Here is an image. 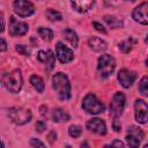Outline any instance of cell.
Instances as JSON below:
<instances>
[{"label":"cell","mask_w":148,"mask_h":148,"mask_svg":"<svg viewBox=\"0 0 148 148\" xmlns=\"http://www.w3.org/2000/svg\"><path fill=\"white\" fill-rule=\"evenodd\" d=\"M16 51L18 52V53H21L22 56H28L29 53H30V50L25 46V45H16Z\"/></svg>","instance_id":"28"},{"label":"cell","mask_w":148,"mask_h":148,"mask_svg":"<svg viewBox=\"0 0 148 148\" xmlns=\"http://www.w3.org/2000/svg\"><path fill=\"white\" fill-rule=\"evenodd\" d=\"M52 87L57 91L58 97L61 101H68L71 97V83L68 81V77L59 72L56 73L52 76Z\"/></svg>","instance_id":"1"},{"label":"cell","mask_w":148,"mask_h":148,"mask_svg":"<svg viewBox=\"0 0 148 148\" xmlns=\"http://www.w3.org/2000/svg\"><path fill=\"white\" fill-rule=\"evenodd\" d=\"M125 108V95L120 91H117L111 99V104H110V112L113 117L118 118L119 116L123 114Z\"/></svg>","instance_id":"6"},{"label":"cell","mask_w":148,"mask_h":148,"mask_svg":"<svg viewBox=\"0 0 148 148\" xmlns=\"http://www.w3.org/2000/svg\"><path fill=\"white\" fill-rule=\"evenodd\" d=\"M7 50V43L3 38H0V52H3Z\"/></svg>","instance_id":"34"},{"label":"cell","mask_w":148,"mask_h":148,"mask_svg":"<svg viewBox=\"0 0 148 148\" xmlns=\"http://www.w3.org/2000/svg\"><path fill=\"white\" fill-rule=\"evenodd\" d=\"M52 118L54 121L57 123H61V121H68L69 120V114L67 112H65L62 109H56L52 113Z\"/></svg>","instance_id":"20"},{"label":"cell","mask_w":148,"mask_h":148,"mask_svg":"<svg viewBox=\"0 0 148 148\" xmlns=\"http://www.w3.org/2000/svg\"><path fill=\"white\" fill-rule=\"evenodd\" d=\"M45 130H46V124H45L43 120H39V121L36 123V131H37V132L42 133V132H44Z\"/></svg>","instance_id":"29"},{"label":"cell","mask_w":148,"mask_h":148,"mask_svg":"<svg viewBox=\"0 0 148 148\" xmlns=\"http://www.w3.org/2000/svg\"><path fill=\"white\" fill-rule=\"evenodd\" d=\"M86 126L90 132L96 133L98 135H105L106 134V125L99 118H92V119L88 120Z\"/></svg>","instance_id":"11"},{"label":"cell","mask_w":148,"mask_h":148,"mask_svg":"<svg viewBox=\"0 0 148 148\" xmlns=\"http://www.w3.org/2000/svg\"><path fill=\"white\" fill-rule=\"evenodd\" d=\"M37 34L39 35V37H42L43 40H46V42H50L53 38V31L51 29H49V28L39 27L37 29Z\"/></svg>","instance_id":"22"},{"label":"cell","mask_w":148,"mask_h":148,"mask_svg":"<svg viewBox=\"0 0 148 148\" xmlns=\"http://www.w3.org/2000/svg\"><path fill=\"white\" fill-rule=\"evenodd\" d=\"M104 21L108 23L109 27H111L112 29H118L121 28L124 25V22L121 18H118L116 16H111V15H105L104 16Z\"/></svg>","instance_id":"18"},{"label":"cell","mask_w":148,"mask_h":148,"mask_svg":"<svg viewBox=\"0 0 148 148\" xmlns=\"http://www.w3.org/2000/svg\"><path fill=\"white\" fill-rule=\"evenodd\" d=\"M37 58L40 62H43L45 65V68L47 71H51L53 67H54V64H56V56L53 54V52L51 50H42L38 52L37 54Z\"/></svg>","instance_id":"13"},{"label":"cell","mask_w":148,"mask_h":148,"mask_svg":"<svg viewBox=\"0 0 148 148\" xmlns=\"http://www.w3.org/2000/svg\"><path fill=\"white\" fill-rule=\"evenodd\" d=\"M29 30V27L25 22H22V21H18L16 20L14 16H10L9 17V28H8V31H9V35L13 36V37H16V36H23L28 32Z\"/></svg>","instance_id":"8"},{"label":"cell","mask_w":148,"mask_h":148,"mask_svg":"<svg viewBox=\"0 0 148 148\" xmlns=\"http://www.w3.org/2000/svg\"><path fill=\"white\" fill-rule=\"evenodd\" d=\"M92 27L97 30V31H99V32H103V34H106V30H105V28L101 24V23H98V22H92Z\"/></svg>","instance_id":"30"},{"label":"cell","mask_w":148,"mask_h":148,"mask_svg":"<svg viewBox=\"0 0 148 148\" xmlns=\"http://www.w3.org/2000/svg\"><path fill=\"white\" fill-rule=\"evenodd\" d=\"M8 117L16 125H24L31 120L32 114H31V111L28 109L15 106L8 110Z\"/></svg>","instance_id":"3"},{"label":"cell","mask_w":148,"mask_h":148,"mask_svg":"<svg viewBox=\"0 0 148 148\" xmlns=\"http://www.w3.org/2000/svg\"><path fill=\"white\" fill-rule=\"evenodd\" d=\"M68 133L72 138H79L82 134V128L79 125H71L68 128Z\"/></svg>","instance_id":"26"},{"label":"cell","mask_w":148,"mask_h":148,"mask_svg":"<svg viewBox=\"0 0 148 148\" xmlns=\"http://www.w3.org/2000/svg\"><path fill=\"white\" fill-rule=\"evenodd\" d=\"M108 146H111V147H114V146H116V147H124L125 145H124L121 141H119V140H114V141H112L110 145H106L105 147H108Z\"/></svg>","instance_id":"33"},{"label":"cell","mask_w":148,"mask_h":148,"mask_svg":"<svg viewBox=\"0 0 148 148\" xmlns=\"http://www.w3.org/2000/svg\"><path fill=\"white\" fill-rule=\"evenodd\" d=\"M3 146H5V145H3V143L1 142V140H0V147H3Z\"/></svg>","instance_id":"37"},{"label":"cell","mask_w":148,"mask_h":148,"mask_svg":"<svg viewBox=\"0 0 148 148\" xmlns=\"http://www.w3.org/2000/svg\"><path fill=\"white\" fill-rule=\"evenodd\" d=\"M135 120L139 124H146L148 119V106L143 99H136L134 103Z\"/></svg>","instance_id":"9"},{"label":"cell","mask_w":148,"mask_h":148,"mask_svg":"<svg viewBox=\"0 0 148 148\" xmlns=\"http://www.w3.org/2000/svg\"><path fill=\"white\" fill-rule=\"evenodd\" d=\"M88 44L90 46V49H92L94 51L96 52H103L108 49V44L99 37H96V36H92L88 39Z\"/></svg>","instance_id":"16"},{"label":"cell","mask_w":148,"mask_h":148,"mask_svg":"<svg viewBox=\"0 0 148 148\" xmlns=\"http://www.w3.org/2000/svg\"><path fill=\"white\" fill-rule=\"evenodd\" d=\"M1 83L8 91H10L13 94L18 92L21 90L22 83H23L21 71L20 69H14L9 73L3 74V76L1 77Z\"/></svg>","instance_id":"2"},{"label":"cell","mask_w":148,"mask_h":148,"mask_svg":"<svg viewBox=\"0 0 148 148\" xmlns=\"http://www.w3.org/2000/svg\"><path fill=\"white\" fill-rule=\"evenodd\" d=\"M30 83H31V86L35 88V90L37 92H43L44 91L45 84H44V80L40 76H38V75H31Z\"/></svg>","instance_id":"17"},{"label":"cell","mask_w":148,"mask_h":148,"mask_svg":"<svg viewBox=\"0 0 148 148\" xmlns=\"http://www.w3.org/2000/svg\"><path fill=\"white\" fill-rule=\"evenodd\" d=\"M82 108L84 111L91 114H98L104 111V104L94 95V94H88L82 101Z\"/></svg>","instance_id":"5"},{"label":"cell","mask_w":148,"mask_h":148,"mask_svg":"<svg viewBox=\"0 0 148 148\" xmlns=\"http://www.w3.org/2000/svg\"><path fill=\"white\" fill-rule=\"evenodd\" d=\"M116 68V61L113 57L110 54H102L98 58V64H97V71L102 77H108L110 76Z\"/></svg>","instance_id":"4"},{"label":"cell","mask_w":148,"mask_h":148,"mask_svg":"<svg viewBox=\"0 0 148 148\" xmlns=\"http://www.w3.org/2000/svg\"><path fill=\"white\" fill-rule=\"evenodd\" d=\"M112 125H113V130L116 131V132H119L120 131V128H121V125H120V123L118 121V119L114 117V119H113V123H112Z\"/></svg>","instance_id":"32"},{"label":"cell","mask_w":148,"mask_h":148,"mask_svg":"<svg viewBox=\"0 0 148 148\" xmlns=\"http://www.w3.org/2000/svg\"><path fill=\"white\" fill-rule=\"evenodd\" d=\"M136 79V73L130 69H120L118 73V81L124 88H130Z\"/></svg>","instance_id":"12"},{"label":"cell","mask_w":148,"mask_h":148,"mask_svg":"<svg viewBox=\"0 0 148 148\" xmlns=\"http://www.w3.org/2000/svg\"><path fill=\"white\" fill-rule=\"evenodd\" d=\"M95 0H71L73 9H75L79 13H86L88 12L91 6L94 5Z\"/></svg>","instance_id":"15"},{"label":"cell","mask_w":148,"mask_h":148,"mask_svg":"<svg viewBox=\"0 0 148 148\" xmlns=\"http://www.w3.org/2000/svg\"><path fill=\"white\" fill-rule=\"evenodd\" d=\"M5 30V21H3V14L0 12V32Z\"/></svg>","instance_id":"35"},{"label":"cell","mask_w":148,"mask_h":148,"mask_svg":"<svg viewBox=\"0 0 148 148\" xmlns=\"http://www.w3.org/2000/svg\"><path fill=\"white\" fill-rule=\"evenodd\" d=\"M56 53H57V58L59 59V61L61 64H67V62H69V61H72L74 59V54H73L72 50L68 49L61 42L57 43V45H56Z\"/></svg>","instance_id":"10"},{"label":"cell","mask_w":148,"mask_h":148,"mask_svg":"<svg viewBox=\"0 0 148 148\" xmlns=\"http://www.w3.org/2000/svg\"><path fill=\"white\" fill-rule=\"evenodd\" d=\"M127 134H131L132 136L136 138V139L140 140V141L145 138V133H143V131H142L140 127H138V126H131V127L128 128Z\"/></svg>","instance_id":"23"},{"label":"cell","mask_w":148,"mask_h":148,"mask_svg":"<svg viewBox=\"0 0 148 148\" xmlns=\"http://www.w3.org/2000/svg\"><path fill=\"white\" fill-rule=\"evenodd\" d=\"M46 113H47V108L45 106V105H43V106H40V114L42 116H46Z\"/></svg>","instance_id":"36"},{"label":"cell","mask_w":148,"mask_h":148,"mask_svg":"<svg viewBox=\"0 0 148 148\" xmlns=\"http://www.w3.org/2000/svg\"><path fill=\"white\" fill-rule=\"evenodd\" d=\"M62 34H64L65 38L71 43V45H72V46L77 47L79 39H77V35L75 34V31H74V30H72V29H65V30L62 31Z\"/></svg>","instance_id":"19"},{"label":"cell","mask_w":148,"mask_h":148,"mask_svg":"<svg viewBox=\"0 0 148 148\" xmlns=\"http://www.w3.org/2000/svg\"><path fill=\"white\" fill-rule=\"evenodd\" d=\"M126 141H127V145L130 146V147H138L139 145H140V140H138L136 138H134V136H132L131 134H127L126 135Z\"/></svg>","instance_id":"27"},{"label":"cell","mask_w":148,"mask_h":148,"mask_svg":"<svg viewBox=\"0 0 148 148\" xmlns=\"http://www.w3.org/2000/svg\"><path fill=\"white\" fill-rule=\"evenodd\" d=\"M45 15H46V17H47L50 21H52V22H54V21H60V20L62 18V15H61L59 12H57V10H54V9H51V8L45 12Z\"/></svg>","instance_id":"24"},{"label":"cell","mask_w":148,"mask_h":148,"mask_svg":"<svg viewBox=\"0 0 148 148\" xmlns=\"http://www.w3.org/2000/svg\"><path fill=\"white\" fill-rule=\"evenodd\" d=\"M30 146H32V147H45V145L42 142V141H39V140H37V139H31L30 140Z\"/></svg>","instance_id":"31"},{"label":"cell","mask_w":148,"mask_h":148,"mask_svg":"<svg viewBox=\"0 0 148 148\" xmlns=\"http://www.w3.org/2000/svg\"><path fill=\"white\" fill-rule=\"evenodd\" d=\"M147 8H148V5L147 2H142L141 5H139L134 10H133V18L143 24V25H147L148 24V18H147Z\"/></svg>","instance_id":"14"},{"label":"cell","mask_w":148,"mask_h":148,"mask_svg":"<svg viewBox=\"0 0 148 148\" xmlns=\"http://www.w3.org/2000/svg\"><path fill=\"white\" fill-rule=\"evenodd\" d=\"M13 8L14 12L21 17L30 16L35 12V7L29 0H14Z\"/></svg>","instance_id":"7"},{"label":"cell","mask_w":148,"mask_h":148,"mask_svg":"<svg viewBox=\"0 0 148 148\" xmlns=\"http://www.w3.org/2000/svg\"><path fill=\"white\" fill-rule=\"evenodd\" d=\"M139 90L140 92L143 95V96H147L148 95V77L147 76H143L139 83Z\"/></svg>","instance_id":"25"},{"label":"cell","mask_w":148,"mask_h":148,"mask_svg":"<svg viewBox=\"0 0 148 148\" xmlns=\"http://www.w3.org/2000/svg\"><path fill=\"white\" fill-rule=\"evenodd\" d=\"M135 43H136V39H135V38L128 37L126 40L119 43V50H120L121 52H124V53H128V52L132 50V47H133V45H134Z\"/></svg>","instance_id":"21"}]
</instances>
